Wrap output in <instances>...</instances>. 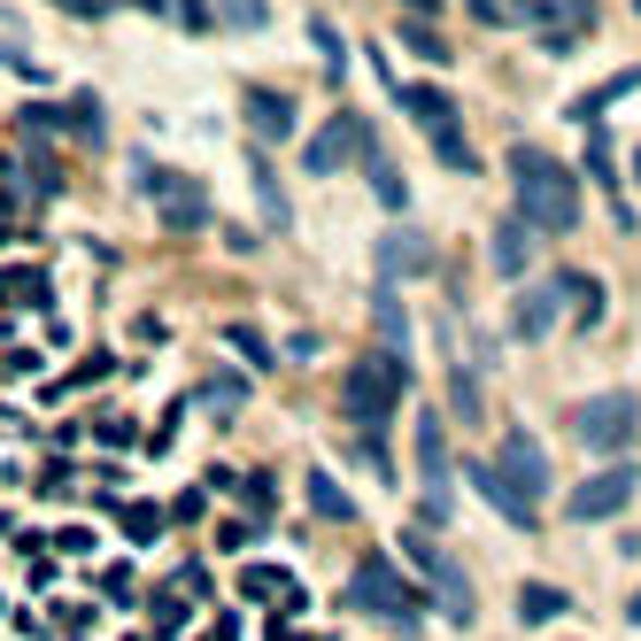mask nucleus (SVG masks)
Masks as SVG:
<instances>
[{
  "label": "nucleus",
  "mask_w": 641,
  "mask_h": 641,
  "mask_svg": "<svg viewBox=\"0 0 641 641\" xmlns=\"http://www.w3.org/2000/svg\"><path fill=\"white\" fill-rule=\"evenodd\" d=\"M633 170H641V155H633Z\"/></svg>",
  "instance_id": "obj_34"
},
{
  "label": "nucleus",
  "mask_w": 641,
  "mask_h": 641,
  "mask_svg": "<svg viewBox=\"0 0 641 641\" xmlns=\"http://www.w3.org/2000/svg\"><path fill=\"white\" fill-rule=\"evenodd\" d=\"M202 395H209V402H217V410H240V402H247V379H209V387H202Z\"/></svg>",
  "instance_id": "obj_27"
},
{
  "label": "nucleus",
  "mask_w": 641,
  "mask_h": 641,
  "mask_svg": "<svg viewBox=\"0 0 641 641\" xmlns=\"http://www.w3.org/2000/svg\"><path fill=\"white\" fill-rule=\"evenodd\" d=\"M225 340H232V348H240V355H247V363H255V372H270V363H279V355H270V340H263V332H255V325H240V317H232V325H225Z\"/></svg>",
  "instance_id": "obj_21"
},
{
  "label": "nucleus",
  "mask_w": 641,
  "mask_h": 641,
  "mask_svg": "<svg viewBox=\"0 0 641 641\" xmlns=\"http://www.w3.org/2000/svg\"><path fill=\"white\" fill-rule=\"evenodd\" d=\"M124 533H132V541H147V533H155V510H147V503H132V510H124Z\"/></svg>",
  "instance_id": "obj_29"
},
{
  "label": "nucleus",
  "mask_w": 641,
  "mask_h": 641,
  "mask_svg": "<svg viewBox=\"0 0 641 641\" xmlns=\"http://www.w3.org/2000/svg\"><path fill=\"white\" fill-rule=\"evenodd\" d=\"M626 618H633V626H641V595H633V603H626Z\"/></svg>",
  "instance_id": "obj_32"
},
{
  "label": "nucleus",
  "mask_w": 641,
  "mask_h": 641,
  "mask_svg": "<svg viewBox=\"0 0 641 641\" xmlns=\"http://www.w3.org/2000/svg\"><path fill=\"white\" fill-rule=\"evenodd\" d=\"M626 548H633V557H641V533H633V541H626Z\"/></svg>",
  "instance_id": "obj_33"
},
{
  "label": "nucleus",
  "mask_w": 641,
  "mask_h": 641,
  "mask_svg": "<svg viewBox=\"0 0 641 641\" xmlns=\"http://www.w3.org/2000/svg\"><path fill=\"white\" fill-rule=\"evenodd\" d=\"M217 16H225L232 32H255V24H263V0H217Z\"/></svg>",
  "instance_id": "obj_26"
},
{
  "label": "nucleus",
  "mask_w": 641,
  "mask_h": 641,
  "mask_svg": "<svg viewBox=\"0 0 641 641\" xmlns=\"http://www.w3.org/2000/svg\"><path fill=\"white\" fill-rule=\"evenodd\" d=\"M0 302H47V279H39V270H0Z\"/></svg>",
  "instance_id": "obj_22"
},
{
  "label": "nucleus",
  "mask_w": 641,
  "mask_h": 641,
  "mask_svg": "<svg viewBox=\"0 0 641 641\" xmlns=\"http://www.w3.org/2000/svg\"><path fill=\"white\" fill-rule=\"evenodd\" d=\"M140 186L155 194V209H162V232H202V225H209V194L194 186V178H178V170H155V162H140Z\"/></svg>",
  "instance_id": "obj_6"
},
{
  "label": "nucleus",
  "mask_w": 641,
  "mask_h": 641,
  "mask_svg": "<svg viewBox=\"0 0 641 641\" xmlns=\"http://www.w3.org/2000/svg\"><path fill=\"white\" fill-rule=\"evenodd\" d=\"M247 132L255 140H287L294 132V101L270 94V85H247Z\"/></svg>",
  "instance_id": "obj_11"
},
{
  "label": "nucleus",
  "mask_w": 641,
  "mask_h": 641,
  "mask_svg": "<svg viewBox=\"0 0 641 641\" xmlns=\"http://www.w3.org/2000/svg\"><path fill=\"white\" fill-rule=\"evenodd\" d=\"M402 109L425 124V140H440V132H456V101L440 94V85H402Z\"/></svg>",
  "instance_id": "obj_12"
},
{
  "label": "nucleus",
  "mask_w": 641,
  "mask_h": 641,
  "mask_svg": "<svg viewBox=\"0 0 641 641\" xmlns=\"http://www.w3.org/2000/svg\"><path fill=\"white\" fill-rule=\"evenodd\" d=\"M310 39H317V47H325V70H340V55H348V47H340V32H332V24H325V16H317V24H310Z\"/></svg>",
  "instance_id": "obj_28"
},
{
  "label": "nucleus",
  "mask_w": 641,
  "mask_h": 641,
  "mask_svg": "<svg viewBox=\"0 0 641 641\" xmlns=\"http://www.w3.org/2000/svg\"><path fill=\"white\" fill-rule=\"evenodd\" d=\"M355 610H372L379 626H395V633H418V618H425V595L418 588H402L395 580V557H355Z\"/></svg>",
  "instance_id": "obj_3"
},
{
  "label": "nucleus",
  "mask_w": 641,
  "mask_h": 641,
  "mask_svg": "<svg viewBox=\"0 0 641 641\" xmlns=\"http://www.w3.org/2000/svg\"><path fill=\"white\" fill-rule=\"evenodd\" d=\"M402 47H410L418 62H448V55H456V47H448V39L433 32V24H402Z\"/></svg>",
  "instance_id": "obj_24"
},
{
  "label": "nucleus",
  "mask_w": 641,
  "mask_h": 641,
  "mask_svg": "<svg viewBox=\"0 0 641 641\" xmlns=\"http://www.w3.org/2000/svg\"><path fill=\"white\" fill-rule=\"evenodd\" d=\"M495 270H510V279L525 270V225H518V217H510V225L495 232Z\"/></svg>",
  "instance_id": "obj_23"
},
{
  "label": "nucleus",
  "mask_w": 641,
  "mask_h": 641,
  "mask_svg": "<svg viewBox=\"0 0 641 641\" xmlns=\"http://www.w3.org/2000/svg\"><path fill=\"white\" fill-rule=\"evenodd\" d=\"M633 495H641V472H633V464H603L595 480H580V487H572V503H565V510H572V525H595V518H618Z\"/></svg>",
  "instance_id": "obj_7"
},
{
  "label": "nucleus",
  "mask_w": 641,
  "mask_h": 641,
  "mask_svg": "<svg viewBox=\"0 0 641 641\" xmlns=\"http://www.w3.org/2000/svg\"><path fill=\"white\" fill-rule=\"evenodd\" d=\"M0 62H9V55H0Z\"/></svg>",
  "instance_id": "obj_35"
},
{
  "label": "nucleus",
  "mask_w": 641,
  "mask_h": 641,
  "mask_svg": "<svg viewBox=\"0 0 641 641\" xmlns=\"http://www.w3.org/2000/svg\"><path fill=\"white\" fill-rule=\"evenodd\" d=\"M55 9H62V16H94V9H101V0H55Z\"/></svg>",
  "instance_id": "obj_30"
},
{
  "label": "nucleus",
  "mask_w": 641,
  "mask_h": 641,
  "mask_svg": "<svg viewBox=\"0 0 641 641\" xmlns=\"http://www.w3.org/2000/svg\"><path fill=\"white\" fill-rule=\"evenodd\" d=\"M363 147H372V124H363L355 109H340V117L310 140V170H325V178H332V170H340L348 155H363Z\"/></svg>",
  "instance_id": "obj_10"
},
{
  "label": "nucleus",
  "mask_w": 641,
  "mask_h": 641,
  "mask_svg": "<svg viewBox=\"0 0 641 641\" xmlns=\"http://www.w3.org/2000/svg\"><path fill=\"white\" fill-rule=\"evenodd\" d=\"M402 387H410V372H402V355H355L348 363V387H340V410H348V425L355 433H379L395 410H402Z\"/></svg>",
  "instance_id": "obj_2"
},
{
  "label": "nucleus",
  "mask_w": 641,
  "mask_h": 641,
  "mask_svg": "<svg viewBox=\"0 0 641 641\" xmlns=\"http://www.w3.org/2000/svg\"><path fill=\"white\" fill-rule=\"evenodd\" d=\"M548 325H557V279L533 287V294H518V310H510V332H518V340H541Z\"/></svg>",
  "instance_id": "obj_15"
},
{
  "label": "nucleus",
  "mask_w": 641,
  "mask_h": 641,
  "mask_svg": "<svg viewBox=\"0 0 641 641\" xmlns=\"http://www.w3.org/2000/svg\"><path fill=\"white\" fill-rule=\"evenodd\" d=\"M510 178H518V225L525 232H572L580 225V186L557 155L541 147H510Z\"/></svg>",
  "instance_id": "obj_1"
},
{
  "label": "nucleus",
  "mask_w": 641,
  "mask_h": 641,
  "mask_svg": "<svg viewBox=\"0 0 641 641\" xmlns=\"http://www.w3.org/2000/svg\"><path fill=\"white\" fill-rule=\"evenodd\" d=\"M410 433H418V480H425V518H440V510H448V433H440V418H418Z\"/></svg>",
  "instance_id": "obj_9"
},
{
  "label": "nucleus",
  "mask_w": 641,
  "mask_h": 641,
  "mask_svg": "<svg viewBox=\"0 0 641 641\" xmlns=\"http://www.w3.org/2000/svg\"><path fill=\"white\" fill-rule=\"evenodd\" d=\"M240 588H247V595H287V610H302V588H294V572H279V565H247Z\"/></svg>",
  "instance_id": "obj_18"
},
{
  "label": "nucleus",
  "mask_w": 641,
  "mask_h": 641,
  "mask_svg": "<svg viewBox=\"0 0 641 641\" xmlns=\"http://www.w3.org/2000/svg\"><path fill=\"white\" fill-rule=\"evenodd\" d=\"M525 510H541V495H548V464H541V448H533V433H503V456L487 464Z\"/></svg>",
  "instance_id": "obj_8"
},
{
  "label": "nucleus",
  "mask_w": 641,
  "mask_h": 641,
  "mask_svg": "<svg viewBox=\"0 0 641 641\" xmlns=\"http://www.w3.org/2000/svg\"><path fill=\"white\" fill-rule=\"evenodd\" d=\"M247 178H255V202H263V225H270V232H287V225H294V209H287V194H279V170H270V155H263V147L247 155Z\"/></svg>",
  "instance_id": "obj_13"
},
{
  "label": "nucleus",
  "mask_w": 641,
  "mask_h": 641,
  "mask_svg": "<svg viewBox=\"0 0 641 641\" xmlns=\"http://www.w3.org/2000/svg\"><path fill=\"white\" fill-rule=\"evenodd\" d=\"M565 610H572L565 588H533V580H525V595H518V618H525V626H548V618H565Z\"/></svg>",
  "instance_id": "obj_19"
},
{
  "label": "nucleus",
  "mask_w": 641,
  "mask_h": 641,
  "mask_svg": "<svg viewBox=\"0 0 641 641\" xmlns=\"http://www.w3.org/2000/svg\"><path fill=\"white\" fill-rule=\"evenodd\" d=\"M402 557H410V565L440 588V610H448L456 626H472V580H464V565H456L433 533H402Z\"/></svg>",
  "instance_id": "obj_5"
},
{
  "label": "nucleus",
  "mask_w": 641,
  "mask_h": 641,
  "mask_svg": "<svg viewBox=\"0 0 641 641\" xmlns=\"http://www.w3.org/2000/svg\"><path fill=\"white\" fill-rule=\"evenodd\" d=\"M557 294L572 302V317H580V325H595V317H603V287L588 279V270H557Z\"/></svg>",
  "instance_id": "obj_16"
},
{
  "label": "nucleus",
  "mask_w": 641,
  "mask_h": 641,
  "mask_svg": "<svg viewBox=\"0 0 641 641\" xmlns=\"http://www.w3.org/2000/svg\"><path fill=\"white\" fill-rule=\"evenodd\" d=\"M410 9H418V24H425V16L440 9V0H402V16H410Z\"/></svg>",
  "instance_id": "obj_31"
},
{
  "label": "nucleus",
  "mask_w": 641,
  "mask_h": 641,
  "mask_svg": "<svg viewBox=\"0 0 641 641\" xmlns=\"http://www.w3.org/2000/svg\"><path fill=\"white\" fill-rule=\"evenodd\" d=\"M363 162H372V194H379L387 209H410V186H402V170H395V162L379 155V140H372V147H363Z\"/></svg>",
  "instance_id": "obj_17"
},
{
  "label": "nucleus",
  "mask_w": 641,
  "mask_h": 641,
  "mask_svg": "<svg viewBox=\"0 0 641 641\" xmlns=\"http://www.w3.org/2000/svg\"><path fill=\"white\" fill-rule=\"evenodd\" d=\"M588 170H595V186H618V170H610V132L588 124Z\"/></svg>",
  "instance_id": "obj_25"
},
{
  "label": "nucleus",
  "mask_w": 641,
  "mask_h": 641,
  "mask_svg": "<svg viewBox=\"0 0 641 641\" xmlns=\"http://www.w3.org/2000/svg\"><path fill=\"white\" fill-rule=\"evenodd\" d=\"M572 433H580L588 456H626V448L641 440V402H633L626 387H618V395H595V402H580Z\"/></svg>",
  "instance_id": "obj_4"
},
{
  "label": "nucleus",
  "mask_w": 641,
  "mask_h": 641,
  "mask_svg": "<svg viewBox=\"0 0 641 641\" xmlns=\"http://www.w3.org/2000/svg\"><path fill=\"white\" fill-rule=\"evenodd\" d=\"M402 270H433V240H418V232H387V247H379V279L395 287Z\"/></svg>",
  "instance_id": "obj_14"
},
{
  "label": "nucleus",
  "mask_w": 641,
  "mask_h": 641,
  "mask_svg": "<svg viewBox=\"0 0 641 641\" xmlns=\"http://www.w3.org/2000/svg\"><path fill=\"white\" fill-rule=\"evenodd\" d=\"M310 510H317V518H332V525H348V518H355V503L332 487V472H310Z\"/></svg>",
  "instance_id": "obj_20"
}]
</instances>
